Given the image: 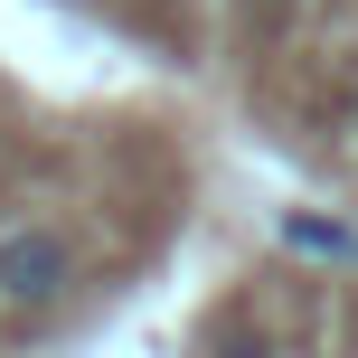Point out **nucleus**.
Returning <instances> with one entry per match:
<instances>
[{"label": "nucleus", "instance_id": "obj_1", "mask_svg": "<svg viewBox=\"0 0 358 358\" xmlns=\"http://www.w3.org/2000/svg\"><path fill=\"white\" fill-rule=\"evenodd\" d=\"M76 245H66V227H0V311H57L76 292Z\"/></svg>", "mask_w": 358, "mask_h": 358}, {"label": "nucleus", "instance_id": "obj_2", "mask_svg": "<svg viewBox=\"0 0 358 358\" xmlns=\"http://www.w3.org/2000/svg\"><path fill=\"white\" fill-rule=\"evenodd\" d=\"M198 358H283V340L264 330L255 302H227V311H208V330H198Z\"/></svg>", "mask_w": 358, "mask_h": 358}, {"label": "nucleus", "instance_id": "obj_3", "mask_svg": "<svg viewBox=\"0 0 358 358\" xmlns=\"http://www.w3.org/2000/svg\"><path fill=\"white\" fill-rule=\"evenodd\" d=\"M283 245H302V255H358V236L321 227V217H283Z\"/></svg>", "mask_w": 358, "mask_h": 358}, {"label": "nucleus", "instance_id": "obj_4", "mask_svg": "<svg viewBox=\"0 0 358 358\" xmlns=\"http://www.w3.org/2000/svg\"><path fill=\"white\" fill-rule=\"evenodd\" d=\"M255 10H264V19H292V10H311V0H255Z\"/></svg>", "mask_w": 358, "mask_h": 358}, {"label": "nucleus", "instance_id": "obj_5", "mask_svg": "<svg viewBox=\"0 0 358 358\" xmlns=\"http://www.w3.org/2000/svg\"><path fill=\"white\" fill-rule=\"evenodd\" d=\"M349 94H358V76H349Z\"/></svg>", "mask_w": 358, "mask_h": 358}]
</instances>
